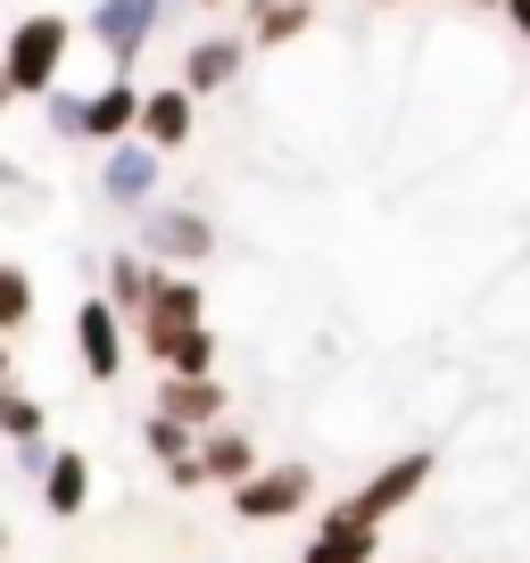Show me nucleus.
Returning a JSON list of instances; mask_svg holds the SVG:
<instances>
[{"mask_svg": "<svg viewBox=\"0 0 530 563\" xmlns=\"http://www.w3.org/2000/svg\"><path fill=\"white\" fill-rule=\"evenodd\" d=\"M142 100L150 91L133 75H108L100 91H51V133L58 141H84V150H124V141H142Z\"/></svg>", "mask_w": 530, "mask_h": 563, "instance_id": "obj_1", "label": "nucleus"}, {"mask_svg": "<svg viewBox=\"0 0 530 563\" xmlns=\"http://www.w3.org/2000/svg\"><path fill=\"white\" fill-rule=\"evenodd\" d=\"M84 25L67 18V9H25L18 25H9V75H0V91L9 100H51L58 75H67V51Z\"/></svg>", "mask_w": 530, "mask_h": 563, "instance_id": "obj_2", "label": "nucleus"}, {"mask_svg": "<svg viewBox=\"0 0 530 563\" xmlns=\"http://www.w3.org/2000/svg\"><path fill=\"white\" fill-rule=\"evenodd\" d=\"M431 473H440V456H431V448H398V456H389V464H373V473L356 481V489L340 497V506H349L356 522H373V530H382L389 514H407L415 497L431 489Z\"/></svg>", "mask_w": 530, "mask_h": 563, "instance_id": "obj_3", "label": "nucleus"}, {"mask_svg": "<svg viewBox=\"0 0 530 563\" xmlns=\"http://www.w3.org/2000/svg\"><path fill=\"white\" fill-rule=\"evenodd\" d=\"M166 9H183V0H91L84 34L108 51V67H117V75H133V67H142V51L158 42Z\"/></svg>", "mask_w": 530, "mask_h": 563, "instance_id": "obj_4", "label": "nucleus"}, {"mask_svg": "<svg viewBox=\"0 0 530 563\" xmlns=\"http://www.w3.org/2000/svg\"><path fill=\"white\" fill-rule=\"evenodd\" d=\"M191 332H208V290H199V274H166L158 299H150V316L133 323V340H142V356L158 365V356L183 349Z\"/></svg>", "mask_w": 530, "mask_h": 563, "instance_id": "obj_5", "label": "nucleus"}, {"mask_svg": "<svg viewBox=\"0 0 530 563\" xmlns=\"http://www.w3.org/2000/svg\"><path fill=\"white\" fill-rule=\"evenodd\" d=\"M316 506V464H265L257 481L232 489V514L241 522H290V514Z\"/></svg>", "mask_w": 530, "mask_h": 563, "instance_id": "obj_6", "label": "nucleus"}, {"mask_svg": "<svg viewBox=\"0 0 530 563\" xmlns=\"http://www.w3.org/2000/svg\"><path fill=\"white\" fill-rule=\"evenodd\" d=\"M158 183H166V150H150V141L100 150V199H108V208L150 216V208H158Z\"/></svg>", "mask_w": 530, "mask_h": 563, "instance_id": "obj_7", "label": "nucleus"}, {"mask_svg": "<svg viewBox=\"0 0 530 563\" xmlns=\"http://www.w3.org/2000/svg\"><path fill=\"white\" fill-rule=\"evenodd\" d=\"M142 257H158L166 274H175V265H208L216 257V224L199 208H166L158 199V208L142 216Z\"/></svg>", "mask_w": 530, "mask_h": 563, "instance_id": "obj_8", "label": "nucleus"}, {"mask_svg": "<svg viewBox=\"0 0 530 563\" xmlns=\"http://www.w3.org/2000/svg\"><path fill=\"white\" fill-rule=\"evenodd\" d=\"M249 51H257L249 34H191V42H183V75H175V84L191 91V100H216V91L241 84Z\"/></svg>", "mask_w": 530, "mask_h": 563, "instance_id": "obj_9", "label": "nucleus"}, {"mask_svg": "<svg viewBox=\"0 0 530 563\" xmlns=\"http://www.w3.org/2000/svg\"><path fill=\"white\" fill-rule=\"evenodd\" d=\"M124 349H133V323H124L117 307L91 290V299L75 307V356H84V373H91V382H117V373H124Z\"/></svg>", "mask_w": 530, "mask_h": 563, "instance_id": "obj_10", "label": "nucleus"}, {"mask_svg": "<svg viewBox=\"0 0 530 563\" xmlns=\"http://www.w3.org/2000/svg\"><path fill=\"white\" fill-rule=\"evenodd\" d=\"M158 282H166V265H158V257H133V249H117V257L100 265V299L117 307L124 323H142V316H150V299H158Z\"/></svg>", "mask_w": 530, "mask_h": 563, "instance_id": "obj_11", "label": "nucleus"}, {"mask_svg": "<svg viewBox=\"0 0 530 563\" xmlns=\"http://www.w3.org/2000/svg\"><path fill=\"white\" fill-rule=\"evenodd\" d=\"M142 141L150 150H166V158H175V150H191L199 141V100L183 84H150V100H142Z\"/></svg>", "mask_w": 530, "mask_h": 563, "instance_id": "obj_12", "label": "nucleus"}, {"mask_svg": "<svg viewBox=\"0 0 530 563\" xmlns=\"http://www.w3.org/2000/svg\"><path fill=\"white\" fill-rule=\"evenodd\" d=\"M199 473H208V489H241V481H257L265 473V448L249 440L241 422H224V431H208V440H199Z\"/></svg>", "mask_w": 530, "mask_h": 563, "instance_id": "obj_13", "label": "nucleus"}, {"mask_svg": "<svg viewBox=\"0 0 530 563\" xmlns=\"http://www.w3.org/2000/svg\"><path fill=\"white\" fill-rule=\"evenodd\" d=\"M373 547H382V530H373V522H356L349 506H332L316 530H307L299 563H373Z\"/></svg>", "mask_w": 530, "mask_h": 563, "instance_id": "obj_14", "label": "nucleus"}, {"mask_svg": "<svg viewBox=\"0 0 530 563\" xmlns=\"http://www.w3.org/2000/svg\"><path fill=\"white\" fill-rule=\"evenodd\" d=\"M158 415L191 422L199 440H208V431H224V422H232V389L216 382V373H208V382H158Z\"/></svg>", "mask_w": 530, "mask_h": 563, "instance_id": "obj_15", "label": "nucleus"}, {"mask_svg": "<svg viewBox=\"0 0 530 563\" xmlns=\"http://www.w3.org/2000/svg\"><path fill=\"white\" fill-rule=\"evenodd\" d=\"M316 34V0H249V42L257 51H290Z\"/></svg>", "mask_w": 530, "mask_h": 563, "instance_id": "obj_16", "label": "nucleus"}, {"mask_svg": "<svg viewBox=\"0 0 530 563\" xmlns=\"http://www.w3.org/2000/svg\"><path fill=\"white\" fill-rule=\"evenodd\" d=\"M42 506H51L58 522H75V514L91 506V456H84V448H58V456H51V473H42Z\"/></svg>", "mask_w": 530, "mask_h": 563, "instance_id": "obj_17", "label": "nucleus"}, {"mask_svg": "<svg viewBox=\"0 0 530 563\" xmlns=\"http://www.w3.org/2000/svg\"><path fill=\"white\" fill-rule=\"evenodd\" d=\"M142 448H150V456L166 464V473H183V464H199V431H191V422H175V415H158V406H150V415H142Z\"/></svg>", "mask_w": 530, "mask_h": 563, "instance_id": "obj_18", "label": "nucleus"}, {"mask_svg": "<svg viewBox=\"0 0 530 563\" xmlns=\"http://www.w3.org/2000/svg\"><path fill=\"white\" fill-rule=\"evenodd\" d=\"M0 431H9V448H42V440H51V415H42V398L9 389V398H0Z\"/></svg>", "mask_w": 530, "mask_h": 563, "instance_id": "obj_19", "label": "nucleus"}, {"mask_svg": "<svg viewBox=\"0 0 530 563\" xmlns=\"http://www.w3.org/2000/svg\"><path fill=\"white\" fill-rule=\"evenodd\" d=\"M0 323H9V332L34 323V274H25V265H0Z\"/></svg>", "mask_w": 530, "mask_h": 563, "instance_id": "obj_20", "label": "nucleus"}, {"mask_svg": "<svg viewBox=\"0 0 530 563\" xmlns=\"http://www.w3.org/2000/svg\"><path fill=\"white\" fill-rule=\"evenodd\" d=\"M497 18L514 25V42H530V0H506V9H497Z\"/></svg>", "mask_w": 530, "mask_h": 563, "instance_id": "obj_21", "label": "nucleus"}, {"mask_svg": "<svg viewBox=\"0 0 530 563\" xmlns=\"http://www.w3.org/2000/svg\"><path fill=\"white\" fill-rule=\"evenodd\" d=\"M464 9H506V0H464Z\"/></svg>", "mask_w": 530, "mask_h": 563, "instance_id": "obj_22", "label": "nucleus"}, {"mask_svg": "<svg viewBox=\"0 0 530 563\" xmlns=\"http://www.w3.org/2000/svg\"><path fill=\"white\" fill-rule=\"evenodd\" d=\"M191 9H232V0H191Z\"/></svg>", "mask_w": 530, "mask_h": 563, "instance_id": "obj_23", "label": "nucleus"}, {"mask_svg": "<svg viewBox=\"0 0 530 563\" xmlns=\"http://www.w3.org/2000/svg\"><path fill=\"white\" fill-rule=\"evenodd\" d=\"M382 9H407V0H382Z\"/></svg>", "mask_w": 530, "mask_h": 563, "instance_id": "obj_24", "label": "nucleus"}, {"mask_svg": "<svg viewBox=\"0 0 530 563\" xmlns=\"http://www.w3.org/2000/svg\"><path fill=\"white\" fill-rule=\"evenodd\" d=\"M423 563H440V555H423Z\"/></svg>", "mask_w": 530, "mask_h": 563, "instance_id": "obj_25", "label": "nucleus"}]
</instances>
